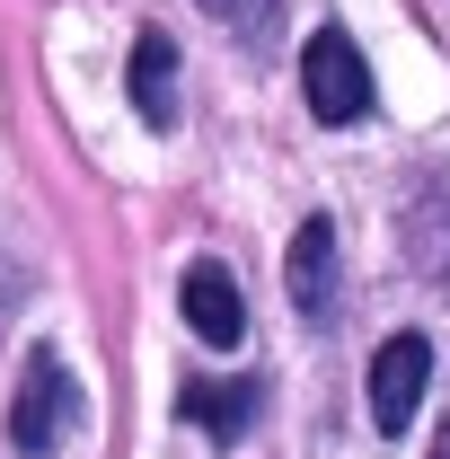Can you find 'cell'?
I'll return each instance as SVG.
<instances>
[{"label":"cell","mask_w":450,"mask_h":459,"mask_svg":"<svg viewBox=\"0 0 450 459\" xmlns=\"http://www.w3.org/2000/svg\"><path fill=\"white\" fill-rule=\"evenodd\" d=\"M300 89H309V115L318 124H362L371 115V62L344 27H318L300 45Z\"/></svg>","instance_id":"1"},{"label":"cell","mask_w":450,"mask_h":459,"mask_svg":"<svg viewBox=\"0 0 450 459\" xmlns=\"http://www.w3.org/2000/svg\"><path fill=\"white\" fill-rule=\"evenodd\" d=\"M71 424H80V389H71V371H62L54 353L36 344L27 353V380H18V406H9V442L27 459H54L71 442Z\"/></svg>","instance_id":"2"},{"label":"cell","mask_w":450,"mask_h":459,"mask_svg":"<svg viewBox=\"0 0 450 459\" xmlns=\"http://www.w3.org/2000/svg\"><path fill=\"white\" fill-rule=\"evenodd\" d=\"M424 380H433V344L415 336V327L389 336L371 353V424H380V433H406L415 406H424Z\"/></svg>","instance_id":"3"},{"label":"cell","mask_w":450,"mask_h":459,"mask_svg":"<svg viewBox=\"0 0 450 459\" xmlns=\"http://www.w3.org/2000/svg\"><path fill=\"white\" fill-rule=\"evenodd\" d=\"M186 327L212 344V353H229V344L247 336V309H238V283H229V265H186Z\"/></svg>","instance_id":"4"},{"label":"cell","mask_w":450,"mask_h":459,"mask_svg":"<svg viewBox=\"0 0 450 459\" xmlns=\"http://www.w3.org/2000/svg\"><path fill=\"white\" fill-rule=\"evenodd\" d=\"M291 300H300V318H327L336 309V230H327V212L318 221H300V238H291Z\"/></svg>","instance_id":"5"},{"label":"cell","mask_w":450,"mask_h":459,"mask_svg":"<svg viewBox=\"0 0 450 459\" xmlns=\"http://www.w3.org/2000/svg\"><path fill=\"white\" fill-rule=\"evenodd\" d=\"M177 415L203 424L212 442H238V433L256 424V380H186V389H177Z\"/></svg>","instance_id":"6"},{"label":"cell","mask_w":450,"mask_h":459,"mask_svg":"<svg viewBox=\"0 0 450 459\" xmlns=\"http://www.w3.org/2000/svg\"><path fill=\"white\" fill-rule=\"evenodd\" d=\"M133 107H142V124H160V133L177 124V45L160 27H142V45H133Z\"/></svg>","instance_id":"7"},{"label":"cell","mask_w":450,"mask_h":459,"mask_svg":"<svg viewBox=\"0 0 450 459\" xmlns=\"http://www.w3.org/2000/svg\"><path fill=\"white\" fill-rule=\"evenodd\" d=\"M203 9L221 18L238 45H265V36H274V18H282V0H203Z\"/></svg>","instance_id":"8"},{"label":"cell","mask_w":450,"mask_h":459,"mask_svg":"<svg viewBox=\"0 0 450 459\" xmlns=\"http://www.w3.org/2000/svg\"><path fill=\"white\" fill-rule=\"evenodd\" d=\"M433 459H450V415H442V433H433Z\"/></svg>","instance_id":"9"}]
</instances>
